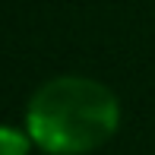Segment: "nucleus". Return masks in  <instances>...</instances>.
I'll list each match as a JSON object with an SVG mask.
<instances>
[{
  "label": "nucleus",
  "instance_id": "nucleus-1",
  "mask_svg": "<svg viewBox=\"0 0 155 155\" xmlns=\"http://www.w3.org/2000/svg\"><path fill=\"white\" fill-rule=\"evenodd\" d=\"M120 98L101 79L60 73L29 95L22 127L41 155H92L117 136Z\"/></svg>",
  "mask_w": 155,
  "mask_h": 155
},
{
  "label": "nucleus",
  "instance_id": "nucleus-2",
  "mask_svg": "<svg viewBox=\"0 0 155 155\" xmlns=\"http://www.w3.org/2000/svg\"><path fill=\"white\" fill-rule=\"evenodd\" d=\"M38 152L29 130L19 124H0V155H32Z\"/></svg>",
  "mask_w": 155,
  "mask_h": 155
},
{
  "label": "nucleus",
  "instance_id": "nucleus-3",
  "mask_svg": "<svg viewBox=\"0 0 155 155\" xmlns=\"http://www.w3.org/2000/svg\"><path fill=\"white\" fill-rule=\"evenodd\" d=\"M38 155H41V152H38Z\"/></svg>",
  "mask_w": 155,
  "mask_h": 155
}]
</instances>
